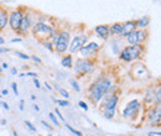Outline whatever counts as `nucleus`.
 <instances>
[{"label":"nucleus","instance_id":"obj_21","mask_svg":"<svg viewBox=\"0 0 161 136\" xmlns=\"http://www.w3.org/2000/svg\"><path fill=\"white\" fill-rule=\"evenodd\" d=\"M138 35H139V41H140V42H141V41H144V40L146 38V32H145L144 30L138 31Z\"/></svg>","mask_w":161,"mask_h":136},{"label":"nucleus","instance_id":"obj_18","mask_svg":"<svg viewBox=\"0 0 161 136\" xmlns=\"http://www.w3.org/2000/svg\"><path fill=\"white\" fill-rule=\"evenodd\" d=\"M150 121H151V122H155V124H160V106H157L156 110L151 114Z\"/></svg>","mask_w":161,"mask_h":136},{"label":"nucleus","instance_id":"obj_39","mask_svg":"<svg viewBox=\"0 0 161 136\" xmlns=\"http://www.w3.org/2000/svg\"><path fill=\"white\" fill-rule=\"evenodd\" d=\"M2 105H3V108H4V109H6V110H9V105H8L6 103H2Z\"/></svg>","mask_w":161,"mask_h":136},{"label":"nucleus","instance_id":"obj_41","mask_svg":"<svg viewBox=\"0 0 161 136\" xmlns=\"http://www.w3.org/2000/svg\"><path fill=\"white\" fill-rule=\"evenodd\" d=\"M5 42V40H4V37H2V36H0V46H2L3 43Z\"/></svg>","mask_w":161,"mask_h":136},{"label":"nucleus","instance_id":"obj_15","mask_svg":"<svg viewBox=\"0 0 161 136\" xmlns=\"http://www.w3.org/2000/svg\"><path fill=\"white\" fill-rule=\"evenodd\" d=\"M29 29H30V19H29V16L26 15V16H24V18H23V20H21L20 31H21L23 34H25V32H27V31H29Z\"/></svg>","mask_w":161,"mask_h":136},{"label":"nucleus","instance_id":"obj_19","mask_svg":"<svg viewBox=\"0 0 161 136\" xmlns=\"http://www.w3.org/2000/svg\"><path fill=\"white\" fill-rule=\"evenodd\" d=\"M61 64L63 66V67H66V68H71L72 67V56H66V57H63L62 58V61H61Z\"/></svg>","mask_w":161,"mask_h":136},{"label":"nucleus","instance_id":"obj_26","mask_svg":"<svg viewBox=\"0 0 161 136\" xmlns=\"http://www.w3.org/2000/svg\"><path fill=\"white\" fill-rule=\"evenodd\" d=\"M25 125H26V126H27V127H29L31 131H36V127H35V126H34V125H32L30 121H25Z\"/></svg>","mask_w":161,"mask_h":136},{"label":"nucleus","instance_id":"obj_1","mask_svg":"<svg viewBox=\"0 0 161 136\" xmlns=\"http://www.w3.org/2000/svg\"><path fill=\"white\" fill-rule=\"evenodd\" d=\"M109 88H110V82L107 78H103V79H99L98 82H96L92 86V88L89 89V95H91L92 100L96 103L99 102L105 95V93L109 90Z\"/></svg>","mask_w":161,"mask_h":136},{"label":"nucleus","instance_id":"obj_46","mask_svg":"<svg viewBox=\"0 0 161 136\" xmlns=\"http://www.w3.org/2000/svg\"><path fill=\"white\" fill-rule=\"evenodd\" d=\"M2 71H3V68H0V72H2Z\"/></svg>","mask_w":161,"mask_h":136},{"label":"nucleus","instance_id":"obj_28","mask_svg":"<svg viewBox=\"0 0 161 136\" xmlns=\"http://www.w3.org/2000/svg\"><path fill=\"white\" fill-rule=\"evenodd\" d=\"M78 104H79V106H80V108H82L83 110H88V106H87V104H86L85 102H79Z\"/></svg>","mask_w":161,"mask_h":136},{"label":"nucleus","instance_id":"obj_4","mask_svg":"<svg viewBox=\"0 0 161 136\" xmlns=\"http://www.w3.org/2000/svg\"><path fill=\"white\" fill-rule=\"evenodd\" d=\"M117 103H118V97L117 95H109L105 99V103H104V116L107 119H112L114 116Z\"/></svg>","mask_w":161,"mask_h":136},{"label":"nucleus","instance_id":"obj_24","mask_svg":"<svg viewBox=\"0 0 161 136\" xmlns=\"http://www.w3.org/2000/svg\"><path fill=\"white\" fill-rule=\"evenodd\" d=\"M48 116H50V119L52 120V122L56 125V126H58V120H57V118L55 116V114H52V113H50L48 114Z\"/></svg>","mask_w":161,"mask_h":136},{"label":"nucleus","instance_id":"obj_34","mask_svg":"<svg viewBox=\"0 0 161 136\" xmlns=\"http://www.w3.org/2000/svg\"><path fill=\"white\" fill-rule=\"evenodd\" d=\"M56 114H57V115L60 116V119H61L62 121H64V124H66V120L63 119V115H61V113H60V110H58V109H56Z\"/></svg>","mask_w":161,"mask_h":136},{"label":"nucleus","instance_id":"obj_42","mask_svg":"<svg viewBox=\"0 0 161 136\" xmlns=\"http://www.w3.org/2000/svg\"><path fill=\"white\" fill-rule=\"evenodd\" d=\"M20 109H21V110L24 109V100H21V102H20Z\"/></svg>","mask_w":161,"mask_h":136},{"label":"nucleus","instance_id":"obj_3","mask_svg":"<svg viewBox=\"0 0 161 136\" xmlns=\"http://www.w3.org/2000/svg\"><path fill=\"white\" fill-rule=\"evenodd\" d=\"M69 45V34L67 31H63L58 35L57 40L55 41V48L58 53H64L68 50Z\"/></svg>","mask_w":161,"mask_h":136},{"label":"nucleus","instance_id":"obj_11","mask_svg":"<svg viewBox=\"0 0 161 136\" xmlns=\"http://www.w3.org/2000/svg\"><path fill=\"white\" fill-rule=\"evenodd\" d=\"M135 30H136V22L134 20H129V21L122 24V32H120V35H123L125 37V36L130 35Z\"/></svg>","mask_w":161,"mask_h":136},{"label":"nucleus","instance_id":"obj_31","mask_svg":"<svg viewBox=\"0 0 161 136\" xmlns=\"http://www.w3.org/2000/svg\"><path fill=\"white\" fill-rule=\"evenodd\" d=\"M32 61H35V62H37V63H42V61L39 58V57H36V56H32V57H30Z\"/></svg>","mask_w":161,"mask_h":136},{"label":"nucleus","instance_id":"obj_32","mask_svg":"<svg viewBox=\"0 0 161 136\" xmlns=\"http://www.w3.org/2000/svg\"><path fill=\"white\" fill-rule=\"evenodd\" d=\"M43 45H45V46H46V47H47L50 51H53V48H52V45H51L50 42H43Z\"/></svg>","mask_w":161,"mask_h":136},{"label":"nucleus","instance_id":"obj_37","mask_svg":"<svg viewBox=\"0 0 161 136\" xmlns=\"http://www.w3.org/2000/svg\"><path fill=\"white\" fill-rule=\"evenodd\" d=\"M25 76H29V77H32V78H36V76H37V74H36V73H31V72H30V73H26Z\"/></svg>","mask_w":161,"mask_h":136},{"label":"nucleus","instance_id":"obj_22","mask_svg":"<svg viewBox=\"0 0 161 136\" xmlns=\"http://www.w3.org/2000/svg\"><path fill=\"white\" fill-rule=\"evenodd\" d=\"M56 89L60 92V94L62 95V97H64V98H68L69 95H68V92L66 90V89H63V88H58V87H56Z\"/></svg>","mask_w":161,"mask_h":136},{"label":"nucleus","instance_id":"obj_33","mask_svg":"<svg viewBox=\"0 0 161 136\" xmlns=\"http://www.w3.org/2000/svg\"><path fill=\"white\" fill-rule=\"evenodd\" d=\"M160 94H161V92H160V89H157V93H156V102H157V104H160Z\"/></svg>","mask_w":161,"mask_h":136},{"label":"nucleus","instance_id":"obj_27","mask_svg":"<svg viewBox=\"0 0 161 136\" xmlns=\"http://www.w3.org/2000/svg\"><path fill=\"white\" fill-rule=\"evenodd\" d=\"M69 83L72 84V87H73V88H74L77 92H79V87H78V84H77V83H76L73 79H69Z\"/></svg>","mask_w":161,"mask_h":136},{"label":"nucleus","instance_id":"obj_5","mask_svg":"<svg viewBox=\"0 0 161 136\" xmlns=\"http://www.w3.org/2000/svg\"><path fill=\"white\" fill-rule=\"evenodd\" d=\"M87 40H88V37H87L86 35L76 36V37L73 38V41L71 42V45H68V50H69V52H71V53H74V52L79 51L80 48H82V47L86 45Z\"/></svg>","mask_w":161,"mask_h":136},{"label":"nucleus","instance_id":"obj_10","mask_svg":"<svg viewBox=\"0 0 161 136\" xmlns=\"http://www.w3.org/2000/svg\"><path fill=\"white\" fill-rule=\"evenodd\" d=\"M139 102L138 100H131L128 105H126V108L124 109V116H126V118H130V116H134L135 114H136V111H138V109H139Z\"/></svg>","mask_w":161,"mask_h":136},{"label":"nucleus","instance_id":"obj_8","mask_svg":"<svg viewBox=\"0 0 161 136\" xmlns=\"http://www.w3.org/2000/svg\"><path fill=\"white\" fill-rule=\"evenodd\" d=\"M94 70V66L92 62L87 59H78L76 62V71L80 73H92Z\"/></svg>","mask_w":161,"mask_h":136},{"label":"nucleus","instance_id":"obj_2","mask_svg":"<svg viewBox=\"0 0 161 136\" xmlns=\"http://www.w3.org/2000/svg\"><path fill=\"white\" fill-rule=\"evenodd\" d=\"M140 54H141V47H140L139 45H134V46L125 47V48L120 52V58H122L123 61L130 62V61H134V59L139 58Z\"/></svg>","mask_w":161,"mask_h":136},{"label":"nucleus","instance_id":"obj_17","mask_svg":"<svg viewBox=\"0 0 161 136\" xmlns=\"http://www.w3.org/2000/svg\"><path fill=\"white\" fill-rule=\"evenodd\" d=\"M120 32H122V24H119V22H115V24H113V25L109 27V34L120 35Z\"/></svg>","mask_w":161,"mask_h":136},{"label":"nucleus","instance_id":"obj_29","mask_svg":"<svg viewBox=\"0 0 161 136\" xmlns=\"http://www.w3.org/2000/svg\"><path fill=\"white\" fill-rule=\"evenodd\" d=\"M11 87H13V90H14V93H15L16 95H19V92H18V86H16V83H13V84H11Z\"/></svg>","mask_w":161,"mask_h":136},{"label":"nucleus","instance_id":"obj_16","mask_svg":"<svg viewBox=\"0 0 161 136\" xmlns=\"http://www.w3.org/2000/svg\"><path fill=\"white\" fill-rule=\"evenodd\" d=\"M135 22H136V27H139V29H145V27L149 25V22H150V18H149V16H142V18H140L139 20H136Z\"/></svg>","mask_w":161,"mask_h":136},{"label":"nucleus","instance_id":"obj_36","mask_svg":"<svg viewBox=\"0 0 161 136\" xmlns=\"http://www.w3.org/2000/svg\"><path fill=\"white\" fill-rule=\"evenodd\" d=\"M41 124H42V125H43V126H45V127H47V129H48V130H51V127H50V125H48V124H47V122H46V121H43V120H42V121H41Z\"/></svg>","mask_w":161,"mask_h":136},{"label":"nucleus","instance_id":"obj_38","mask_svg":"<svg viewBox=\"0 0 161 136\" xmlns=\"http://www.w3.org/2000/svg\"><path fill=\"white\" fill-rule=\"evenodd\" d=\"M34 84H35V86H36V88H40V82H39V81H37V79H36V78H35V79H34Z\"/></svg>","mask_w":161,"mask_h":136},{"label":"nucleus","instance_id":"obj_6","mask_svg":"<svg viewBox=\"0 0 161 136\" xmlns=\"http://www.w3.org/2000/svg\"><path fill=\"white\" fill-rule=\"evenodd\" d=\"M32 30H34V34L37 35L39 37H48L50 35H52V29L43 22L35 24L32 26Z\"/></svg>","mask_w":161,"mask_h":136},{"label":"nucleus","instance_id":"obj_7","mask_svg":"<svg viewBox=\"0 0 161 136\" xmlns=\"http://www.w3.org/2000/svg\"><path fill=\"white\" fill-rule=\"evenodd\" d=\"M24 18V14L20 11V10H16V11H13L9 16V24H10V27L15 31H19L20 30V25H21V20Z\"/></svg>","mask_w":161,"mask_h":136},{"label":"nucleus","instance_id":"obj_43","mask_svg":"<svg viewBox=\"0 0 161 136\" xmlns=\"http://www.w3.org/2000/svg\"><path fill=\"white\" fill-rule=\"evenodd\" d=\"M34 109H35V110H36V111H39V110H40V108H39V106H37V105H34Z\"/></svg>","mask_w":161,"mask_h":136},{"label":"nucleus","instance_id":"obj_30","mask_svg":"<svg viewBox=\"0 0 161 136\" xmlns=\"http://www.w3.org/2000/svg\"><path fill=\"white\" fill-rule=\"evenodd\" d=\"M10 51V48H6V47H0V53H6V52H9Z\"/></svg>","mask_w":161,"mask_h":136},{"label":"nucleus","instance_id":"obj_45","mask_svg":"<svg viewBox=\"0 0 161 136\" xmlns=\"http://www.w3.org/2000/svg\"><path fill=\"white\" fill-rule=\"evenodd\" d=\"M3 94H4V95H8V90L4 89V90H3Z\"/></svg>","mask_w":161,"mask_h":136},{"label":"nucleus","instance_id":"obj_12","mask_svg":"<svg viewBox=\"0 0 161 136\" xmlns=\"http://www.w3.org/2000/svg\"><path fill=\"white\" fill-rule=\"evenodd\" d=\"M96 32L102 38H108V36H109V27L107 25H98L96 27Z\"/></svg>","mask_w":161,"mask_h":136},{"label":"nucleus","instance_id":"obj_13","mask_svg":"<svg viewBox=\"0 0 161 136\" xmlns=\"http://www.w3.org/2000/svg\"><path fill=\"white\" fill-rule=\"evenodd\" d=\"M9 22V15L4 9H0V30L5 29L6 24Z\"/></svg>","mask_w":161,"mask_h":136},{"label":"nucleus","instance_id":"obj_35","mask_svg":"<svg viewBox=\"0 0 161 136\" xmlns=\"http://www.w3.org/2000/svg\"><path fill=\"white\" fill-rule=\"evenodd\" d=\"M147 135H149V136H161L160 132H149Z\"/></svg>","mask_w":161,"mask_h":136},{"label":"nucleus","instance_id":"obj_23","mask_svg":"<svg viewBox=\"0 0 161 136\" xmlns=\"http://www.w3.org/2000/svg\"><path fill=\"white\" fill-rule=\"evenodd\" d=\"M15 54H16L18 57L23 58V59H30V56H27V54H25V53H23V52H19V51H16V52H15Z\"/></svg>","mask_w":161,"mask_h":136},{"label":"nucleus","instance_id":"obj_44","mask_svg":"<svg viewBox=\"0 0 161 136\" xmlns=\"http://www.w3.org/2000/svg\"><path fill=\"white\" fill-rule=\"evenodd\" d=\"M11 73H13V74H16V70H15V68H13V70H11Z\"/></svg>","mask_w":161,"mask_h":136},{"label":"nucleus","instance_id":"obj_25","mask_svg":"<svg viewBox=\"0 0 161 136\" xmlns=\"http://www.w3.org/2000/svg\"><path fill=\"white\" fill-rule=\"evenodd\" d=\"M56 103L60 104L61 106H68V105H69V103H68L67 100H56Z\"/></svg>","mask_w":161,"mask_h":136},{"label":"nucleus","instance_id":"obj_14","mask_svg":"<svg viewBox=\"0 0 161 136\" xmlns=\"http://www.w3.org/2000/svg\"><path fill=\"white\" fill-rule=\"evenodd\" d=\"M126 40H128V42L130 43V45H139V35H138V31L135 30V31H133L130 35H128L126 36Z\"/></svg>","mask_w":161,"mask_h":136},{"label":"nucleus","instance_id":"obj_40","mask_svg":"<svg viewBox=\"0 0 161 136\" xmlns=\"http://www.w3.org/2000/svg\"><path fill=\"white\" fill-rule=\"evenodd\" d=\"M11 42H13V43H14V42H21V38H13Z\"/></svg>","mask_w":161,"mask_h":136},{"label":"nucleus","instance_id":"obj_20","mask_svg":"<svg viewBox=\"0 0 161 136\" xmlns=\"http://www.w3.org/2000/svg\"><path fill=\"white\" fill-rule=\"evenodd\" d=\"M66 127H67L71 132H73L76 136H83V135H82V132H80V131H77V130H74V129H73V127H71V125H68V124H66Z\"/></svg>","mask_w":161,"mask_h":136},{"label":"nucleus","instance_id":"obj_9","mask_svg":"<svg viewBox=\"0 0 161 136\" xmlns=\"http://www.w3.org/2000/svg\"><path fill=\"white\" fill-rule=\"evenodd\" d=\"M98 47H99L98 43H96V42H91L89 45L83 46L82 48L79 50V52H80V54H82L83 57H89V56H92L93 53H96V51L98 50Z\"/></svg>","mask_w":161,"mask_h":136}]
</instances>
